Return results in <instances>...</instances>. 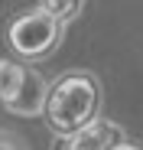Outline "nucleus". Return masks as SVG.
<instances>
[{"label":"nucleus","mask_w":143,"mask_h":150,"mask_svg":"<svg viewBox=\"0 0 143 150\" xmlns=\"http://www.w3.org/2000/svg\"><path fill=\"white\" fill-rule=\"evenodd\" d=\"M98 108H101V85L85 72H72V75H62L49 88L42 114H46V124L62 137L88 127L98 117Z\"/></svg>","instance_id":"obj_1"},{"label":"nucleus","mask_w":143,"mask_h":150,"mask_svg":"<svg viewBox=\"0 0 143 150\" xmlns=\"http://www.w3.org/2000/svg\"><path fill=\"white\" fill-rule=\"evenodd\" d=\"M62 30L65 26L59 20H52L42 7H36V10H26V13L13 16L10 30H7V46L20 59L36 62V59H46L62 42Z\"/></svg>","instance_id":"obj_2"},{"label":"nucleus","mask_w":143,"mask_h":150,"mask_svg":"<svg viewBox=\"0 0 143 150\" xmlns=\"http://www.w3.org/2000/svg\"><path fill=\"white\" fill-rule=\"evenodd\" d=\"M124 140V131L111 121H98L94 117L88 127L75 131V134H62L52 140V150H111Z\"/></svg>","instance_id":"obj_3"},{"label":"nucleus","mask_w":143,"mask_h":150,"mask_svg":"<svg viewBox=\"0 0 143 150\" xmlns=\"http://www.w3.org/2000/svg\"><path fill=\"white\" fill-rule=\"evenodd\" d=\"M46 95H49L46 79H42L36 69H26V65H23L20 85H16V91L4 101V108H7L10 114H16V117H36V114H42Z\"/></svg>","instance_id":"obj_4"},{"label":"nucleus","mask_w":143,"mask_h":150,"mask_svg":"<svg viewBox=\"0 0 143 150\" xmlns=\"http://www.w3.org/2000/svg\"><path fill=\"white\" fill-rule=\"evenodd\" d=\"M39 7H42L46 13H49L52 20H59L62 26H65V23H72V20H75V16L81 13L85 0H42Z\"/></svg>","instance_id":"obj_5"},{"label":"nucleus","mask_w":143,"mask_h":150,"mask_svg":"<svg viewBox=\"0 0 143 150\" xmlns=\"http://www.w3.org/2000/svg\"><path fill=\"white\" fill-rule=\"evenodd\" d=\"M20 75H23V65H20V62H13V59H0V101H7V98L16 91Z\"/></svg>","instance_id":"obj_6"},{"label":"nucleus","mask_w":143,"mask_h":150,"mask_svg":"<svg viewBox=\"0 0 143 150\" xmlns=\"http://www.w3.org/2000/svg\"><path fill=\"white\" fill-rule=\"evenodd\" d=\"M111 150H143V147H133V144H124V140H121V144L111 147Z\"/></svg>","instance_id":"obj_7"}]
</instances>
